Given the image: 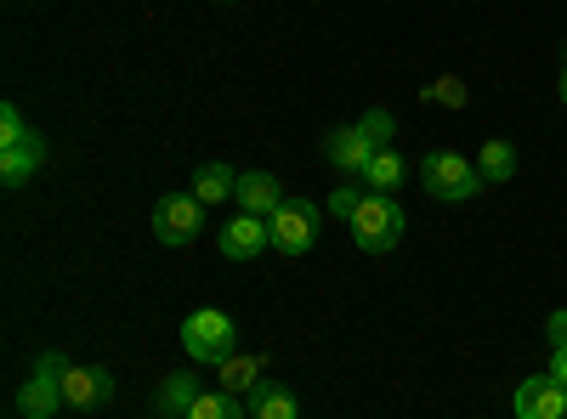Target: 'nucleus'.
I'll use <instances>...</instances> for the list:
<instances>
[{
  "label": "nucleus",
  "mask_w": 567,
  "mask_h": 419,
  "mask_svg": "<svg viewBox=\"0 0 567 419\" xmlns=\"http://www.w3.org/2000/svg\"><path fill=\"white\" fill-rule=\"evenodd\" d=\"M261 250H272L267 216H233V221L221 227V255H227V261H256Z\"/></svg>",
  "instance_id": "nucleus-8"
},
{
  "label": "nucleus",
  "mask_w": 567,
  "mask_h": 419,
  "mask_svg": "<svg viewBox=\"0 0 567 419\" xmlns=\"http://www.w3.org/2000/svg\"><path fill=\"white\" fill-rule=\"evenodd\" d=\"M318 221H323L318 205H307V199H284V205L267 216V227H272V250H284V255H307V250L318 244Z\"/></svg>",
  "instance_id": "nucleus-5"
},
{
  "label": "nucleus",
  "mask_w": 567,
  "mask_h": 419,
  "mask_svg": "<svg viewBox=\"0 0 567 419\" xmlns=\"http://www.w3.org/2000/svg\"><path fill=\"white\" fill-rule=\"evenodd\" d=\"M114 397V375L109 368H63V402L69 408H80V413H91V408H103Z\"/></svg>",
  "instance_id": "nucleus-9"
},
{
  "label": "nucleus",
  "mask_w": 567,
  "mask_h": 419,
  "mask_svg": "<svg viewBox=\"0 0 567 419\" xmlns=\"http://www.w3.org/2000/svg\"><path fill=\"white\" fill-rule=\"evenodd\" d=\"M403 176H409V165H403L398 148H381V154L369 159V170H363L369 193H398V188H403Z\"/></svg>",
  "instance_id": "nucleus-17"
},
{
  "label": "nucleus",
  "mask_w": 567,
  "mask_h": 419,
  "mask_svg": "<svg viewBox=\"0 0 567 419\" xmlns=\"http://www.w3.org/2000/svg\"><path fill=\"white\" fill-rule=\"evenodd\" d=\"M403 205L392 199V193H363V205H358V216H352V239L369 250V255H386V250H398V239H403Z\"/></svg>",
  "instance_id": "nucleus-2"
},
{
  "label": "nucleus",
  "mask_w": 567,
  "mask_h": 419,
  "mask_svg": "<svg viewBox=\"0 0 567 419\" xmlns=\"http://www.w3.org/2000/svg\"><path fill=\"white\" fill-rule=\"evenodd\" d=\"M199 227H205V205L194 199V193H165L159 205H154V239L159 244H194L199 239Z\"/></svg>",
  "instance_id": "nucleus-6"
},
{
  "label": "nucleus",
  "mask_w": 567,
  "mask_h": 419,
  "mask_svg": "<svg viewBox=\"0 0 567 419\" xmlns=\"http://www.w3.org/2000/svg\"><path fill=\"white\" fill-rule=\"evenodd\" d=\"M199 391H205V386H199L194 375H171V380L159 386V397H154V408H159L165 419H187V408H194V402H199Z\"/></svg>",
  "instance_id": "nucleus-16"
},
{
  "label": "nucleus",
  "mask_w": 567,
  "mask_h": 419,
  "mask_svg": "<svg viewBox=\"0 0 567 419\" xmlns=\"http://www.w3.org/2000/svg\"><path fill=\"white\" fill-rule=\"evenodd\" d=\"M374 154H381V143H374V136H369L363 125H347V130H336V136H329V165H336V170H352V176H363Z\"/></svg>",
  "instance_id": "nucleus-10"
},
{
  "label": "nucleus",
  "mask_w": 567,
  "mask_h": 419,
  "mask_svg": "<svg viewBox=\"0 0 567 419\" xmlns=\"http://www.w3.org/2000/svg\"><path fill=\"white\" fill-rule=\"evenodd\" d=\"M256 380H267L256 352H233V357H221V363H216V386H221V391H250Z\"/></svg>",
  "instance_id": "nucleus-15"
},
{
  "label": "nucleus",
  "mask_w": 567,
  "mask_h": 419,
  "mask_svg": "<svg viewBox=\"0 0 567 419\" xmlns=\"http://www.w3.org/2000/svg\"><path fill=\"white\" fill-rule=\"evenodd\" d=\"M40 165H45V143L34 130L18 136V143H0V181H7V188H23Z\"/></svg>",
  "instance_id": "nucleus-11"
},
{
  "label": "nucleus",
  "mask_w": 567,
  "mask_h": 419,
  "mask_svg": "<svg viewBox=\"0 0 567 419\" xmlns=\"http://www.w3.org/2000/svg\"><path fill=\"white\" fill-rule=\"evenodd\" d=\"M233 205H239L245 216H272V210L284 205L278 176H272V170H250V176H239V193H233Z\"/></svg>",
  "instance_id": "nucleus-13"
},
{
  "label": "nucleus",
  "mask_w": 567,
  "mask_h": 419,
  "mask_svg": "<svg viewBox=\"0 0 567 419\" xmlns=\"http://www.w3.org/2000/svg\"><path fill=\"white\" fill-rule=\"evenodd\" d=\"M545 335H550V346H567V312H550Z\"/></svg>",
  "instance_id": "nucleus-23"
},
{
  "label": "nucleus",
  "mask_w": 567,
  "mask_h": 419,
  "mask_svg": "<svg viewBox=\"0 0 567 419\" xmlns=\"http://www.w3.org/2000/svg\"><path fill=\"white\" fill-rule=\"evenodd\" d=\"M233 193H239V176H233V165H199V176H194V199L210 210V205H227Z\"/></svg>",
  "instance_id": "nucleus-14"
},
{
  "label": "nucleus",
  "mask_w": 567,
  "mask_h": 419,
  "mask_svg": "<svg viewBox=\"0 0 567 419\" xmlns=\"http://www.w3.org/2000/svg\"><path fill=\"white\" fill-rule=\"evenodd\" d=\"M477 170H483V181H511L516 176V148L511 143H483V154H477Z\"/></svg>",
  "instance_id": "nucleus-19"
},
{
  "label": "nucleus",
  "mask_w": 567,
  "mask_h": 419,
  "mask_svg": "<svg viewBox=\"0 0 567 419\" xmlns=\"http://www.w3.org/2000/svg\"><path fill=\"white\" fill-rule=\"evenodd\" d=\"M358 125H363V130H369V136H374V143H381V148H392V130H398V119H392L386 108H369V114H363Z\"/></svg>",
  "instance_id": "nucleus-20"
},
{
  "label": "nucleus",
  "mask_w": 567,
  "mask_h": 419,
  "mask_svg": "<svg viewBox=\"0 0 567 419\" xmlns=\"http://www.w3.org/2000/svg\"><path fill=\"white\" fill-rule=\"evenodd\" d=\"M511 408H516V419H567V386L545 368V375H528L516 386Z\"/></svg>",
  "instance_id": "nucleus-7"
},
{
  "label": "nucleus",
  "mask_w": 567,
  "mask_h": 419,
  "mask_svg": "<svg viewBox=\"0 0 567 419\" xmlns=\"http://www.w3.org/2000/svg\"><path fill=\"white\" fill-rule=\"evenodd\" d=\"M182 352L194 357V363H221V357L239 352V329H233V317L216 312V306L187 312V323H182Z\"/></svg>",
  "instance_id": "nucleus-3"
},
{
  "label": "nucleus",
  "mask_w": 567,
  "mask_h": 419,
  "mask_svg": "<svg viewBox=\"0 0 567 419\" xmlns=\"http://www.w3.org/2000/svg\"><path fill=\"white\" fill-rule=\"evenodd\" d=\"M245 408H250V419H301L296 391L278 386V380H256V386L245 391Z\"/></svg>",
  "instance_id": "nucleus-12"
},
{
  "label": "nucleus",
  "mask_w": 567,
  "mask_h": 419,
  "mask_svg": "<svg viewBox=\"0 0 567 419\" xmlns=\"http://www.w3.org/2000/svg\"><path fill=\"white\" fill-rule=\"evenodd\" d=\"M63 368H69L63 352H40L29 386L18 391V413H23V419H52L58 408H69V402H63Z\"/></svg>",
  "instance_id": "nucleus-4"
},
{
  "label": "nucleus",
  "mask_w": 567,
  "mask_h": 419,
  "mask_svg": "<svg viewBox=\"0 0 567 419\" xmlns=\"http://www.w3.org/2000/svg\"><path fill=\"white\" fill-rule=\"evenodd\" d=\"M550 375L567 386V346H550Z\"/></svg>",
  "instance_id": "nucleus-25"
},
{
  "label": "nucleus",
  "mask_w": 567,
  "mask_h": 419,
  "mask_svg": "<svg viewBox=\"0 0 567 419\" xmlns=\"http://www.w3.org/2000/svg\"><path fill=\"white\" fill-rule=\"evenodd\" d=\"M358 205H363V193H358V188H336V193H329V216H341V221H352V216H358Z\"/></svg>",
  "instance_id": "nucleus-22"
},
{
  "label": "nucleus",
  "mask_w": 567,
  "mask_h": 419,
  "mask_svg": "<svg viewBox=\"0 0 567 419\" xmlns=\"http://www.w3.org/2000/svg\"><path fill=\"white\" fill-rule=\"evenodd\" d=\"M18 136H29V119L18 114V103L0 108V143H18Z\"/></svg>",
  "instance_id": "nucleus-21"
},
{
  "label": "nucleus",
  "mask_w": 567,
  "mask_h": 419,
  "mask_svg": "<svg viewBox=\"0 0 567 419\" xmlns=\"http://www.w3.org/2000/svg\"><path fill=\"white\" fill-rule=\"evenodd\" d=\"M432 97H443V103H465V85H460V80H443V85H432Z\"/></svg>",
  "instance_id": "nucleus-24"
},
{
  "label": "nucleus",
  "mask_w": 567,
  "mask_h": 419,
  "mask_svg": "<svg viewBox=\"0 0 567 419\" xmlns=\"http://www.w3.org/2000/svg\"><path fill=\"white\" fill-rule=\"evenodd\" d=\"M420 188L432 199H443V205H465V199H477L483 170L471 159H460V154H449V148H437V154L420 159Z\"/></svg>",
  "instance_id": "nucleus-1"
},
{
  "label": "nucleus",
  "mask_w": 567,
  "mask_h": 419,
  "mask_svg": "<svg viewBox=\"0 0 567 419\" xmlns=\"http://www.w3.org/2000/svg\"><path fill=\"white\" fill-rule=\"evenodd\" d=\"M187 419H250V408L233 391H199V402L187 408Z\"/></svg>",
  "instance_id": "nucleus-18"
},
{
  "label": "nucleus",
  "mask_w": 567,
  "mask_h": 419,
  "mask_svg": "<svg viewBox=\"0 0 567 419\" xmlns=\"http://www.w3.org/2000/svg\"><path fill=\"white\" fill-rule=\"evenodd\" d=\"M556 97H561V103H567V69H561V85H556Z\"/></svg>",
  "instance_id": "nucleus-26"
}]
</instances>
